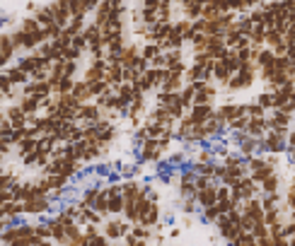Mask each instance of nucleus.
Here are the masks:
<instances>
[{
	"label": "nucleus",
	"mask_w": 295,
	"mask_h": 246,
	"mask_svg": "<svg viewBox=\"0 0 295 246\" xmlns=\"http://www.w3.org/2000/svg\"><path fill=\"white\" fill-rule=\"evenodd\" d=\"M0 164H3V155H0Z\"/></svg>",
	"instance_id": "nucleus-5"
},
{
	"label": "nucleus",
	"mask_w": 295,
	"mask_h": 246,
	"mask_svg": "<svg viewBox=\"0 0 295 246\" xmlns=\"http://www.w3.org/2000/svg\"><path fill=\"white\" fill-rule=\"evenodd\" d=\"M3 229H5V225H3V222H0V232H3Z\"/></svg>",
	"instance_id": "nucleus-4"
},
{
	"label": "nucleus",
	"mask_w": 295,
	"mask_h": 246,
	"mask_svg": "<svg viewBox=\"0 0 295 246\" xmlns=\"http://www.w3.org/2000/svg\"><path fill=\"white\" fill-rule=\"evenodd\" d=\"M46 198H32V201L24 203V212H29V215H39V212H44L46 210Z\"/></svg>",
	"instance_id": "nucleus-1"
},
{
	"label": "nucleus",
	"mask_w": 295,
	"mask_h": 246,
	"mask_svg": "<svg viewBox=\"0 0 295 246\" xmlns=\"http://www.w3.org/2000/svg\"><path fill=\"white\" fill-rule=\"evenodd\" d=\"M8 77H10V82H12V85H27V80H29V75L22 73L19 68H10Z\"/></svg>",
	"instance_id": "nucleus-2"
},
{
	"label": "nucleus",
	"mask_w": 295,
	"mask_h": 246,
	"mask_svg": "<svg viewBox=\"0 0 295 246\" xmlns=\"http://www.w3.org/2000/svg\"><path fill=\"white\" fill-rule=\"evenodd\" d=\"M8 61H10V58H8V56H5V53H3V51H0V68H3V65L8 63Z\"/></svg>",
	"instance_id": "nucleus-3"
}]
</instances>
